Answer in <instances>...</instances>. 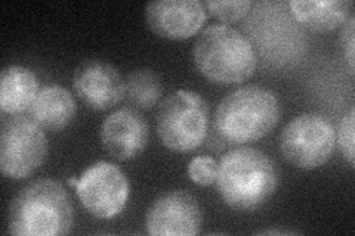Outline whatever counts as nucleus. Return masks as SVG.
<instances>
[{
    "mask_svg": "<svg viewBox=\"0 0 355 236\" xmlns=\"http://www.w3.org/2000/svg\"><path fill=\"white\" fill-rule=\"evenodd\" d=\"M355 129V111L354 107L349 108V111L347 112L345 116L342 117L340 125H339V130H338V145L339 149L345 156L347 161L349 163L351 167H354L355 164V151H354V130Z\"/></svg>",
    "mask_w": 355,
    "mask_h": 236,
    "instance_id": "nucleus-19",
    "label": "nucleus"
},
{
    "mask_svg": "<svg viewBox=\"0 0 355 236\" xmlns=\"http://www.w3.org/2000/svg\"><path fill=\"white\" fill-rule=\"evenodd\" d=\"M73 87L87 108L107 111L125 99L126 80L110 62L86 60L74 71Z\"/></svg>",
    "mask_w": 355,
    "mask_h": 236,
    "instance_id": "nucleus-10",
    "label": "nucleus"
},
{
    "mask_svg": "<svg viewBox=\"0 0 355 236\" xmlns=\"http://www.w3.org/2000/svg\"><path fill=\"white\" fill-rule=\"evenodd\" d=\"M336 145L331 122L315 112L297 116L284 126L280 134V151L292 165L314 170L324 165Z\"/></svg>",
    "mask_w": 355,
    "mask_h": 236,
    "instance_id": "nucleus-6",
    "label": "nucleus"
},
{
    "mask_svg": "<svg viewBox=\"0 0 355 236\" xmlns=\"http://www.w3.org/2000/svg\"><path fill=\"white\" fill-rule=\"evenodd\" d=\"M40 92V82L30 69L9 65L0 75V108L6 114H21L30 109Z\"/></svg>",
    "mask_w": 355,
    "mask_h": 236,
    "instance_id": "nucleus-15",
    "label": "nucleus"
},
{
    "mask_svg": "<svg viewBox=\"0 0 355 236\" xmlns=\"http://www.w3.org/2000/svg\"><path fill=\"white\" fill-rule=\"evenodd\" d=\"M198 73L218 84H236L257 70V52L246 36L227 24H214L202 31L194 51Z\"/></svg>",
    "mask_w": 355,
    "mask_h": 236,
    "instance_id": "nucleus-4",
    "label": "nucleus"
},
{
    "mask_svg": "<svg viewBox=\"0 0 355 236\" xmlns=\"http://www.w3.org/2000/svg\"><path fill=\"white\" fill-rule=\"evenodd\" d=\"M77 183H79V179H74V177H71V179H69V185H71V186H77Z\"/></svg>",
    "mask_w": 355,
    "mask_h": 236,
    "instance_id": "nucleus-22",
    "label": "nucleus"
},
{
    "mask_svg": "<svg viewBox=\"0 0 355 236\" xmlns=\"http://www.w3.org/2000/svg\"><path fill=\"white\" fill-rule=\"evenodd\" d=\"M48 156V139L43 129L26 117L3 121L0 131V168L14 181L28 177Z\"/></svg>",
    "mask_w": 355,
    "mask_h": 236,
    "instance_id": "nucleus-7",
    "label": "nucleus"
},
{
    "mask_svg": "<svg viewBox=\"0 0 355 236\" xmlns=\"http://www.w3.org/2000/svg\"><path fill=\"white\" fill-rule=\"evenodd\" d=\"M261 235H295L297 232H288V230H274V229H268V230H261L258 232Z\"/></svg>",
    "mask_w": 355,
    "mask_h": 236,
    "instance_id": "nucleus-21",
    "label": "nucleus"
},
{
    "mask_svg": "<svg viewBox=\"0 0 355 236\" xmlns=\"http://www.w3.org/2000/svg\"><path fill=\"white\" fill-rule=\"evenodd\" d=\"M280 120V104L270 89L246 86L218 105L215 129L222 140L244 145L265 138Z\"/></svg>",
    "mask_w": 355,
    "mask_h": 236,
    "instance_id": "nucleus-3",
    "label": "nucleus"
},
{
    "mask_svg": "<svg viewBox=\"0 0 355 236\" xmlns=\"http://www.w3.org/2000/svg\"><path fill=\"white\" fill-rule=\"evenodd\" d=\"M202 223V207L187 190H169L155 198L146 217L147 230L154 236H193Z\"/></svg>",
    "mask_w": 355,
    "mask_h": 236,
    "instance_id": "nucleus-9",
    "label": "nucleus"
},
{
    "mask_svg": "<svg viewBox=\"0 0 355 236\" xmlns=\"http://www.w3.org/2000/svg\"><path fill=\"white\" fill-rule=\"evenodd\" d=\"M205 6L210 14L220 21L234 22L249 14L253 2L250 0H224V2L209 0V2H205Z\"/></svg>",
    "mask_w": 355,
    "mask_h": 236,
    "instance_id": "nucleus-17",
    "label": "nucleus"
},
{
    "mask_svg": "<svg viewBox=\"0 0 355 236\" xmlns=\"http://www.w3.org/2000/svg\"><path fill=\"white\" fill-rule=\"evenodd\" d=\"M218 163L214 156L203 155L196 158L188 165V176L197 185L209 186L216 181Z\"/></svg>",
    "mask_w": 355,
    "mask_h": 236,
    "instance_id": "nucleus-18",
    "label": "nucleus"
},
{
    "mask_svg": "<svg viewBox=\"0 0 355 236\" xmlns=\"http://www.w3.org/2000/svg\"><path fill=\"white\" fill-rule=\"evenodd\" d=\"M76 194L87 212L108 220L123 211L129 198V182L116 164L98 161L79 177Z\"/></svg>",
    "mask_w": 355,
    "mask_h": 236,
    "instance_id": "nucleus-8",
    "label": "nucleus"
},
{
    "mask_svg": "<svg viewBox=\"0 0 355 236\" xmlns=\"http://www.w3.org/2000/svg\"><path fill=\"white\" fill-rule=\"evenodd\" d=\"M160 142L175 152L198 148L209 130V104L193 91L171 93L160 104L155 116Z\"/></svg>",
    "mask_w": 355,
    "mask_h": 236,
    "instance_id": "nucleus-5",
    "label": "nucleus"
},
{
    "mask_svg": "<svg viewBox=\"0 0 355 236\" xmlns=\"http://www.w3.org/2000/svg\"><path fill=\"white\" fill-rule=\"evenodd\" d=\"M162 96V80L159 74L150 69L132 71L126 78L125 99L135 109H151Z\"/></svg>",
    "mask_w": 355,
    "mask_h": 236,
    "instance_id": "nucleus-16",
    "label": "nucleus"
},
{
    "mask_svg": "<svg viewBox=\"0 0 355 236\" xmlns=\"http://www.w3.org/2000/svg\"><path fill=\"white\" fill-rule=\"evenodd\" d=\"M76 109V100L69 89L52 84L40 89L28 112L30 118L43 130L60 131L73 121Z\"/></svg>",
    "mask_w": 355,
    "mask_h": 236,
    "instance_id": "nucleus-13",
    "label": "nucleus"
},
{
    "mask_svg": "<svg viewBox=\"0 0 355 236\" xmlns=\"http://www.w3.org/2000/svg\"><path fill=\"white\" fill-rule=\"evenodd\" d=\"M74 223V210L64 186L37 179L22 188L8 212V232L24 236H62Z\"/></svg>",
    "mask_w": 355,
    "mask_h": 236,
    "instance_id": "nucleus-2",
    "label": "nucleus"
},
{
    "mask_svg": "<svg viewBox=\"0 0 355 236\" xmlns=\"http://www.w3.org/2000/svg\"><path fill=\"white\" fill-rule=\"evenodd\" d=\"M279 177V168L268 155L241 146L222 156L215 182L227 206L239 211H253L275 194Z\"/></svg>",
    "mask_w": 355,
    "mask_h": 236,
    "instance_id": "nucleus-1",
    "label": "nucleus"
},
{
    "mask_svg": "<svg viewBox=\"0 0 355 236\" xmlns=\"http://www.w3.org/2000/svg\"><path fill=\"white\" fill-rule=\"evenodd\" d=\"M354 27H355V18L351 15L345 24H343L340 33V44L343 49V55L348 62L349 73L354 75V60H355V39H354Z\"/></svg>",
    "mask_w": 355,
    "mask_h": 236,
    "instance_id": "nucleus-20",
    "label": "nucleus"
},
{
    "mask_svg": "<svg viewBox=\"0 0 355 236\" xmlns=\"http://www.w3.org/2000/svg\"><path fill=\"white\" fill-rule=\"evenodd\" d=\"M291 12L297 22L317 33H329L342 27L351 17L349 0H292Z\"/></svg>",
    "mask_w": 355,
    "mask_h": 236,
    "instance_id": "nucleus-14",
    "label": "nucleus"
},
{
    "mask_svg": "<svg viewBox=\"0 0 355 236\" xmlns=\"http://www.w3.org/2000/svg\"><path fill=\"white\" fill-rule=\"evenodd\" d=\"M150 126L135 108H120L103 121L101 142L104 149L120 161L133 160L146 151Z\"/></svg>",
    "mask_w": 355,
    "mask_h": 236,
    "instance_id": "nucleus-11",
    "label": "nucleus"
},
{
    "mask_svg": "<svg viewBox=\"0 0 355 236\" xmlns=\"http://www.w3.org/2000/svg\"><path fill=\"white\" fill-rule=\"evenodd\" d=\"M206 18V6L198 0H159L146 8L148 27L157 36L171 40L194 36Z\"/></svg>",
    "mask_w": 355,
    "mask_h": 236,
    "instance_id": "nucleus-12",
    "label": "nucleus"
}]
</instances>
